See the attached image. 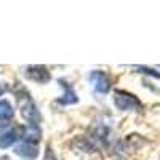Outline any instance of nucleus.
<instances>
[{"instance_id": "423d86ee", "label": "nucleus", "mask_w": 160, "mask_h": 160, "mask_svg": "<svg viewBox=\"0 0 160 160\" xmlns=\"http://www.w3.org/2000/svg\"><path fill=\"white\" fill-rule=\"evenodd\" d=\"M21 130L22 128H16V130H10V131L2 133V135H0V148L7 149V148H10V146L15 144L19 139V136H22Z\"/></svg>"}, {"instance_id": "9b49d317", "label": "nucleus", "mask_w": 160, "mask_h": 160, "mask_svg": "<svg viewBox=\"0 0 160 160\" xmlns=\"http://www.w3.org/2000/svg\"><path fill=\"white\" fill-rule=\"evenodd\" d=\"M0 160H10V157H0Z\"/></svg>"}, {"instance_id": "0eeeda50", "label": "nucleus", "mask_w": 160, "mask_h": 160, "mask_svg": "<svg viewBox=\"0 0 160 160\" xmlns=\"http://www.w3.org/2000/svg\"><path fill=\"white\" fill-rule=\"evenodd\" d=\"M61 83H62V87H64V96L59 99V102L61 104H74V102H77L78 101V98H77V95H75V91L72 90V87L68 83V82H64V80H61Z\"/></svg>"}, {"instance_id": "f8f14e48", "label": "nucleus", "mask_w": 160, "mask_h": 160, "mask_svg": "<svg viewBox=\"0 0 160 160\" xmlns=\"http://www.w3.org/2000/svg\"><path fill=\"white\" fill-rule=\"evenodd\" d=\"M2 93H3V88H2V87H0V95H2Z\"/></svg>"}, {"instance_id": "1a4fd4ad", "label": "nucleus", "mask_w": 160, "mask_h": 160, "mask_svg": "<svg viewBox=\"0 0 160 160\" xmlns=\"http://www.w3.org/2000/svg\"><path fill=\"white\" fill-rule=\"evenodd\" d=\"M139 72H144V74H149V75H152V77H157V78H160V74L158 72H155L154 69H151V68H136Z\"/></svg>"}, {"instance_id": "f257e3e1", "label": "nucleus", "mask_w": 160, "mask_h": 160, "mask_svg": "<svg viewBox=\"0 0 160 160\" xmlns=\"http://www.w3.org/2000/svg\"><path fill=\"white\" fill-rule=\"evenodd\" d=\"M18 106L21 109V114L22 117L29 122V125H37L38 127V122L42 120V115L37 111V106L35 102L31 99V96L28 93H18Z\"/></svg>"}, {"instance_id": "9d476101", "label": "nucleus", "mask_w": 160, "mask_h": 160, "mask_svg": "<svg viewBox=\"0 0 160 160\" xmlns=\"http://www.w3.org/2000/svg\"><path fill=\"white\" fill-rule=\"evenodd\" d=\"M45 160H56V158H55V155H53V152H51L50 149H48V151H47V154H45Z\"/></svg>"}, {"instance_id": "f03ea898", "label": "nucleus", "mask_w": 160, "mask_h": 160, "mask_svg": "<svg viewBox=\"0 0 160 160\" xmlns=\"http://www.w3.org/2000/svg\"><path fill=\"white\" fill-rule=\"evenodd\" d=\"M114 102H115V106L120 111L138 112L142 108L141 101L135 95H131V93H128V91H122V90H117L114 93Z\"/></svg>"}, {"instance_id": "20e7f679", "label": "nucleus", "mask_w": 160, "mask_h": 160, "mask_svg": "<svg viewBox=\"0 0 160 160\" xmlns=\"http://www.w3.org/2000/svg\"><path fill=\"white\" fill-rule=\"evenodd\" d=\"M26 77L29 80H34L37 83H47L50 82V72L47 71V68L43 66H31V68L26 69Z\"/></svg>"}, {"instance_id": "7ed1b4c3", "label": "nucleus", "mask_w": 160, "mask_h": 160, "mask_svg": "<svg viewBox=\"0 0 160 160\" xmlns=\"http://www.w3.org/2000/svg\"><path fill=\"white\" fill-rule=\"evenodd\" d=\"M90 82H91L93 88L98 93H101V95H106L111 88V78L102 71H93L90 74Z\"/></svg>"}, {"instance_id": "6e6552de", "label": "nucleus", "mask_w": 160, "mask_h": 160, "mask_svg": "<svg viewBox=\"0 0 160 160\" xmlns=\"http://www.w3.org/2000/svg\"><path fill=\"white\" fill-rule=\"evenodd\" d=\"M13 115H15L13 106L7 99H2L0 101V122H8L13 118Z\"/></svg>"}, {"instance_id": "39448f33", "label": "nucleus", "mask_w": 160, "mask_h": 160, "mask_svg": "<svg viewBox=\"0 0 160 160\" xmlns=\"http://www.w3.org/2000/svg\"><path fill=\"white\" fill-rule=\"evenodd\" d=\"M15 152H16L18 155L24 157V158L31 160V158H35V157L38 155V148H37V144H34V142L22 141L18 148H15Z\"/></svg>"}]
</instances>
